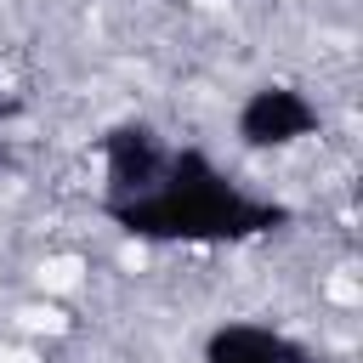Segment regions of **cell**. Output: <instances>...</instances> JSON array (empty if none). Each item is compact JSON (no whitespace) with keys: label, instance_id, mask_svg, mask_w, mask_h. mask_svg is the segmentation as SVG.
Masks as SVG:
<instances>
[{"label":"cell","instance_id":"6da1fadb","mask_svg":"<svg viewBox=\"0 0 363 363\" xmlns=\"http://www.w3.org/2000/svg\"><path fill=\"white\" fill-rule=\"evenodd\" d=\"M108 221L147 244H238V238L289 227V204L244 193L199 147H170L159 187L130 204H113Z\"/></svg>","mask_w":363,"mask_h":363},{"label":"cell","instance_id":"7a4b0ae2","mask_svg":"<svg viewBox=\"0 0 363 363\" xmlns=\"http://www.w3.org/2000/svg\"><path fill=\"white\" fill-rule=\"evenodd\" d=\"M102 164H108L102 210H113V204H130V199L159 187V176L170 164V147H164V136L147 119H125V125H113L102 136Z\"/></svg>","mask_w":363,"mask_h":363},{"label":"cell","instance_id":"3957f363","mask_svg":"<svg viewBox=\"0 0 363 363\" xmlns=\"http://www.w3.org/2000/svg\"><path fill=\"white\" fill-rule=\"evenodd\" d=\"M318 130V108L295 85H255L238 108V136L244 147H289Z\"/></svg>","mask_w":363,"mask_h":363},{"label":"cell","instance_id":"277c9868","mask_svg":"<svg viewBox=\"0 0 363 363\" xmlns=\"http://www.w3.org/2000/svg\"><path fill=\"white\" fill-rule=\"evenodd\" d=\"M204 363H318V357L267 323H221L204 340Z\"/></svg>","mask_w":363,"mask_h":363},{"label":"cell","instance_id":"5b68a950","mask_svg":"<svg viewBox=\"0 0 363 363\" xmlns=\"http://www.w3.org/2000/svg\"><path fill=\"white\" fill-rule=\"evenodd\" d=\"M0 113H6V108H0Z\"/></svg>","mask_w":363,"mask_h":363}]
</instances>
